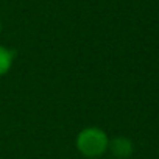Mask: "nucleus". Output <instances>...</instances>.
Returning <instances> with one entry per match:
<instances>
[{
	"instance_id": "1",
	"label": "nucleus",
	"mask_w": 159,
	"mask_h": 159,
	"mask_svg": "<svg viewBox=\"0 0 159 159\" xmlns=\"http://www.w3.org/2000/svg\"><path fill=\"white\" fill-rule=\"evenodd\" d=\"M75 145H76V150L86 159H97L108 151L109 137L102 128L88 126L76 134Z\"/></svg>"
},
{
	"instance_id": "2",
	"label": "nucleus",
	"mask_w": 159,
	"mask_h": 159,
	"mask_svg": "<svg viewBox=\"0 0 159 159\" xmlns=\"http://www.w3.org/2000/svg\"><path fill=\"white\" fill-rule=\"evenodd\" d=\"M108 150L111 151V154L117 159H128L133 151H134V147H133V142L128 139V137H114V139H109V147Z\"/></svg>"
},
{
	"instance_id": "3",
	"label": "nucleus",
	"mask_w": 159,
	"mask_h": 159,
	"mask_svg": "<svg viewBox=\"0 0 159 159\" xmlns=\"http://www.w3.org/2000/svg\"><path fill=\"white\" fill-rule=\"evenodd\" d=\"M13 59H14L13 52L5 45H0V76H3L10 72L13 66Z\"/></svg>"
},
{
	"instance_id": "4",
	"label": "nucleus",
	"mask_w": 159,
	"mask_h": 159,
	"mask_svg": "<svg viewBox=\"0 0 159 159\" xmlns=\"http://www.w3.org/2000/svg\"><path fill=\"white\" fill-rule=\"evenodd\" d=\"M0 31H2V22H0Z\"/></svg>"
},
{
	"instance_id": "5",
	"label": "nucleus",
	"mask_w": 159,
	"mask_h": 159,
	"mask_svg": "<svg viewBox=\"0 0 159 159\" xmlns=\"http://www.w3.org/2000/svg\"><path fill=\"white\" fill-rule=\"evenodd\" d=\"M97 159H98V157H97Z\"/></svg>"
}]
</instances>
